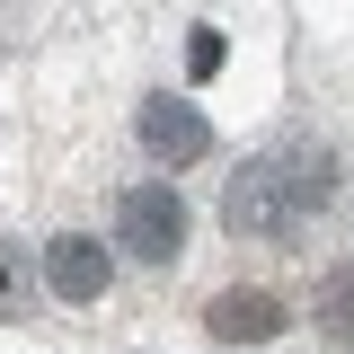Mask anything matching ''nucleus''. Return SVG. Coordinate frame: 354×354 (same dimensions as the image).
Masks as SVG:
<instances>
[{"mask_svg": "<svg viewBox=\"0 0 354 354\" xmlns=\"http://www.w3.org/2000/svg\"><path fill=\"white\" fill-rule=\"evenodd\" d=\"M337 195V151L328 142H274L221 195V230L230 239H292L319 204Z\"/></svg>", "mask_w": 354, "mask_h": 354, "instance_id": "f257e3e1", "label": "nucleus"}, {"mask_svg": "<svg viewBox=\"0 0 354 354\" xmlns=\"http://www.w3.org/2000/svg\"><path fill=\"white\" fill-rule=\"evenodd\" d=\"M115 248H133L142 266H169L177 248H186V195L177 186H124L115 195Z\"/></svg>", "mask_w": 354, "mask_h": 354, "instance_id": "f03ea898", "label": "nucleus"}, {"mask_svg": "<svg viewBox=\"0 0 354 354\" xmlns=\"http://www.w3.org/2000/svg\"><path fill=\"white\" fill-rule=\"evenodd\" d=\"M133 133H142V151H151L160 169H186V160H204V151H213V124H204V106H186V97H142Z\"/></svg>", "mask_w": 354, "mask_h": 354, "instance_id": "7ed1b4c3", "label": "nucleus"}, {"mask_svg": "<svg viewBox=\"0 0 354 354\" xmlns=\"http://www.w3.org/2000/svg\"><path fill=\"white\" fill-rule=\"evenodd\" d=\"M106 248L88 239V230H62V239H44V292L53 301H71V310H88V301H106Z\"/></svg>", "mask_w": 354, "mask_h": 354, "instance_id": "20e7f679", "label": "nucleus"}, {"mask_svg": "<svg viewBox=\"0 0 354 354\" xmlns=\"http://www.w3.org/2000/svg\"><path fill=\"white\" fill-rule=\"evenodd\" d=\"M283 328H292L283 301L257 292V283H248V292H213V310H204V337H213V346H274Z\"/></svg>", "mask_w": 354, "mask_h": 354, "instance_id": "39448f33", "label": "nucleus"}, {"mask_svg": "<svg viewBox=\"0 0 354 354\" xmlns=\"http://www.w3.org/2000/svg\"><path fill=\"white\" fill-rule=\"evenodd\" d=\"M36 266L44 257H27V248L0 239V319H27V310H36Z\"/></svg>", "mask_w": 354, "mask_h": 354, "instance_id": "423d86ee", "label": "nucleus"}, {"mask_svg": "<svg viewBox=\"0 0 354 354\" xmlns=\"http://www.w3.org/2000/svg\"><path fill=\"white\" fill-rule=\"evenodd\" d=\"M319 337L328 346H354V266H337L319 283Z\"/></svg>", "mask_w": 354, "mask_h": 354, "instance_id": "0eeeda50", "label": "nucleus"}, {"mask_svg": "<svg viewBox=\"0 0 354 354\" xmlns=\"http://www.w3.org/2000/svg\"><path fill=\"white\" fill-rule=\"evenodd\" d=\"M213 71H221V36L204 27V36H195V80H213Z\"/></svg>", "mask_w": 354, "mask_h": 354, "instance_id": "6e6552de", "label": "nucleus"}]
</instances>
